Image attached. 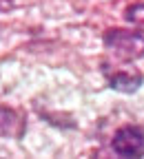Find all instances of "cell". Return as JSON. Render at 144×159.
<instances>
[{
    "instance_id": "obj_1",
    "label": "cell",
    "mask_w": 144,
    "mask_h": 159,
    "mask_svg": "<svg viewBox=\"0 0 144 159\" xmlns=\"http://www.w3.org/2000/svg\"><path fill=\"white\" fill-rule=\"evenodd\" d=\"M102 42L118 62H135L144 57V31L140 29L111 27L102 33Z\"/></svg>"
},
{
    "instance_id": "obj_2",
    "label": "cell",
    "mask_w": 144,
    "mask_h": 159,
    "mask_svg": "<svg viewBox=\"0 0 144 159\" xmlns=\"http://www.w3.org/2000/svg\"><path fill=\"white\" fill-rule=\"evenodd\" d=\"M111 148L120 157H140L144 155V128L135 124L120 126L111 137Z\"/></svg>"
},
{
    "instance_id": "obj_3",
    "label": "cell",
    "mask_w": 144,
    "mask_h": 159,
    "mask_svg": "<svg viewBox=\"0 0 144 159\" xmlns=\"http://www.w3.org/2000/svg\"><path fill=\"white\" fill-rule=\"evenodd\" d=\"M25 126H27V115L22 111L0 104V137L20 139L25 135Z\"/></svg>"
},
{
    "instance_id": "obj_4",
    "label": "cell",
    "mask_w": 144,
    "mask_h": 159,
    "mask_svg": "<svg viewBox=\"0 0 144 159\" xmlns=\"http://www.w3.org/2000/svg\"><path fill=\"white\" fill-rule=\"evenodd\" d=\"M109 86L113 91H120V93H135L142 82H144V75L140 71H115V73H109Z\"/></svg>"
},
{
    "instance_id": "obj_5",
    "label": "cell",
    "mask_w": 144,
    "mask_h": 159,
    "mask_svg": "<svg viewBox=\"0 0 144 159\" xmlns=\"http://www.w3.org/2000/svg\"><path fill=\"white\" fill-rule=\"evenodd\" d=\"M124 20L131 25L144 27V2H133L124 9Z\"/></svg>"
}]
</instances>
